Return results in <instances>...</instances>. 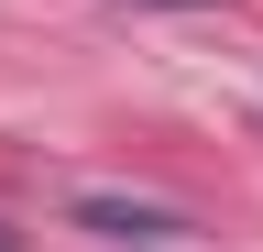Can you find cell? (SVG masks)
<instances>
[{"label":"cell","mask_w":263,"mask_h":252,"mask_svg":"<svg viewBox=\"0 0 263 252\" xmlns=\"http://www.w3.org/2000/svg\"><path fill=\"white\" fill-rule=\"evenodd\" d=\"M0 252H22V241H0Z\"/></svg>","instance_id":"cell-2"},{"label":"cell","mask_w":263,"mask_h":252,"mask_svg":"<svg viewBox=\"0 0 263 252\" xmlns=\"http://www.w3.org/2000/svg\"><path fill=\"white\" fill-rule=\"evenodd\" d=\"M77 230L154 252V241H186V219H176V208H154V198H77Z\"/></svg>","instance_id":"cell-1"}]
</instances>
